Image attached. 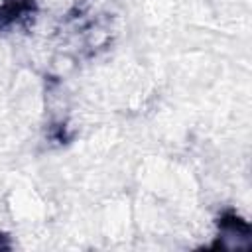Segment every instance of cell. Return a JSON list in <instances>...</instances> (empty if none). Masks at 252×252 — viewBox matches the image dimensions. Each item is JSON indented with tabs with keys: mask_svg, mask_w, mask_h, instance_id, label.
I'll return each mask as SVG.
<instances>
[{
	"mask_svg": "<svg viewBox=\"0 0 252 252\" xmlns=\"http://www.w3.org/2000/svg\"><path fill=\"white\" fill-rule=\"evenodd\" d=\"M35 0H0V30H12L33 20Z\"/></svg>",
	"mask_w": 252,
	"mask_h": 252,
	"instance_id": "1",
	"label": "cell"
},
{
	"mask_svg": "<svg viewBox=\"0 0 252 252\" xmlns=\"http://www.w3.org/2000/svg\"><path fill=\"white\" fill-rule=\"evenodd\" d=\"M2 248H10V242H8V238L0 232V250H2Z\"/></svg>",
	"mask_w": 252,
	"mask_h": 252,
	"instance_id": "2",
	"label": "cell"
}]
</instances>
